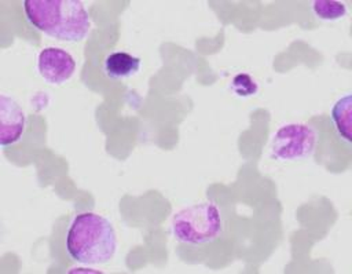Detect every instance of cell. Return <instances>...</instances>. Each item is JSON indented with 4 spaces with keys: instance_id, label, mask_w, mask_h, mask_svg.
<instances>
[{
    "instance_id": "9c48e42d",
    "label": "cell",
    "mask_w": 352,
    "mask_h": 274,
    "mask_svg": "<svg viewBox=\"0 0 352 274\" xmlns=\"http://www.w3.org/2000/svg\"><path fill=\"white\" fill-rule=\"evenodd\" d=\"M312 12L318 19L334 22L345 18L348 10L345 3L337 0H315L312 1Z\"/></svg>"
},
{
    "instance_id": "5b68a950",
    "label": "cell",
    "mask_w": 352,
    "mask_h": 274,
    "mask_svg": "<svg viewBox=\"0 0 352 274\" xmlns=\"http://www.w3.org/2000/svg\"><path fill=\"white\" fill-rule=\"evenodd\" d=\"M76 61L70 52L59 47H45L37 56V72L51 85H60L72 78Z\"/></svg>"
},
{
    "instance_id": "ba28073f",
    "label": "cell",
    "mask_w": 352,
    "mask_h": 274,
    "mask_svg": "<svg viewBox=\"0 0 352 274\" xmlns=\"http://www.w3.org/2000/svg\"><path fill=\"white\" fill-rule=\"evenodd\" d=\"M351 107H352V96L351 94H345L341 96L331 107V121L334 124V128L338 134V136L349 143L351 142V127H352V118H351Z\"/></svg>"
},
{
    "instance_id": "52a82bcc",
    "label": "cell",
    "mask_w": 352,
    "mask_h": 274,
    "mask_svg": "<svg viewBox=\"0 0 352 274\" xmlns=\"http://www.w3.org/2000/svg\"><path fill=\"white\" fill-rule=\"evenodd\" d=\"M142 61L125 51H114L109 54L103 62V72L109 78L124 80L135 76L140 69Z\"/></svg>"
},
{
    "instance_id": "30bf717a",
    "label": "cell",
    "mask_w": 352,
    "mask_h": 274,
    "mask_svg": "<svg viewBox=\"0 0 352 274\" xmlns=\"http://www.w3.org/2000/svg\"><path fill=\"white\" fill-rule=\"evenodd\" d=\"M231 89L238 96L249 98V96H253L257 94L258 85L250 74L238 73L236 76H234V78L231 81Z\"/></svg>"
},
{
    "instance_id": "277c9868",
    "label": "cell",
    "mask_w": 352,
    "mask_h": 274,
    "mask_svg": "<svg viewBox=\"0 0 352 274\" xmlns=\"http://www.w3.org/2000/svg\"><path fill=\"white\" fill-rule=\"evenodd\" d=\"M315 129L304 123H289L276 129L271 138V156L278 161H298L314 154Z\"/></svg>"
},
{
    "instance_id": "3957f363",
    "label": "cell",
    "mask_w": 352,
    "mask_h": 274,
    "mask_svg": "<svg viewBox=\"0 0 352 274\" xmlns=\"http://www.w3.org/2000/svg\"><path fill=\"white\" fill-rule=\"evenodd\" d=\"M175 240L187 245H202L223 233V216L214 202H199L177 211L170 222Z\"/></svg>"
},
{
    "instance_id": "8992f818",
    "label": "cell",
    "mask_w": 352,
    "mask_h": 274,
    "mask_svg": "<svg viewBox=\"0 0 352 274\" xmlns=\"http://www.w3.org/2000/svg\"><path fill=\"white\" fill-rule=\"evenodd\" d=\"M26 128V114L11 96L0 94V145L8 147L21 140Z\"/></svg>"
},
{
    "instance_id": "7a4b0ae2",
    "label": "cell",
    "mask_w": 352,
    "mask_h": 274,
    "mask_svg": "<svg viewBox=\"0 0 352 274\" xmlns=\"http://www.w3.org/2000/svg\"><path fill=\"white\" fill-rule=\"evenodd\" d=\"M117 249V235L110 220L95 212L77 213L66 234L69 256L81 264H104Z\"/></svg>"
},
{
    "instance_id": "6da1fadb",
    "label": "cell",
    "mask_w": 352,
    "mask_h": 274,
    "mask_svg": "<svg viewBox=\"0 0 352 274\" xmlns=\"http://www.w3.org/2000/svg\"><path fill=\"white\" fill-rule=\"evenodd\" d=\"M23 11L33 28L59 41H81L91 28L89 14L80 0H25Z\"/></svg>"
}]
</instances>
